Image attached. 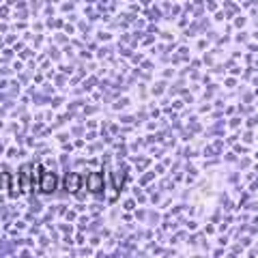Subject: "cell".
<instances>
[{"label": "cell", "instance_id": "1", "mask_svg": "<svg viewBox=\"0 0 258 258\" xmlns=\"http://www.w3.org/2000/svg\"><path fill=\"white\" fill-rule=\"evenodd\" d=\"M56 185H58V176H56L54 172L41 174V181H39V189H41L43 194H52V191L56 189Z\"/></svg>", "mask_w": 258, "mask_h": 258}, {"label": "cell", "instance_id": "2", "mask_svg": "<svg viewBox=\"0 0 258 258\" xmlns=\"http://www.w3.org/2000/svg\"><path fill=\"white\" fill-rule=\"evenodd\" d=\"M82 185H84V181L78 172H71V174H67V179H64V189L71 191V194H78L82 189Z\"/></svg>", "mask_w": 258, "mask_h": 258}, {"label": "cell", "instance_id": "3", "mask_svg": "<svg viewBox=\"0 0 258 258\" xmlns=\"http://www.w3.org/2000/svg\"><path fill=\"white\" fill-rule=\"evenodd\" d=\"M86 185H88V189H91L93 194H99V191L103 189V179H101V174H99V172H93V174H88Z\"/></svg>", "mask_w": 258, "mask_h": 258}, {"label": "cell", "instance_id": "4", "mask_svg": "<svg viewBox=\"0 0 258 258\" xmlns=\"http://www.w3.org/2000/svg\"><path fill=\"white\" fill-rule=\"evenodd\" d=\"M28 172H30L28 166L22 168V172H20V176H22V187H20V189H22L24 194H30V189H32V187H30V176H28Z\"/></svg>", "mask_w": 258, "mask_h": 258}, {"label": "cell", "instance_id": "5", "mask_svg": "<svg viewBox=\"0 0 258 258\" xmlns=\"http://www.w3.org/2000/svg\"><path fill=\"white\" fill-rule=\"evenodd\" d=\"M0 198H9V174L0 172Z\"/></svg>", "mask_w": 258, "mask_h": 258}]
</instances>
